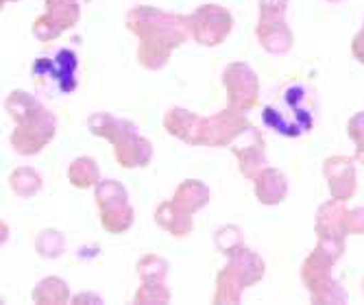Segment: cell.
I'll return each mask as SVG.
<instances>
[{
    "label": "cell",
    "mask_w": 364,
    "mask_h": 305,
    "mask_svg": "<svg viewBox=\"0 0 364 305\" xmlns=\"http://www.w3.org/2000/svg\"><path fill=\"white\" fill-rule=\"evenodd\" d=\"M127 28L140 40L138 61L146 70L164 68L173 50L192 38L188 18L149 5H138L127 14Z\"/></svg>",
    "instance_id": "6da1fadb"
},
{
    "label": "cell",
    "mask_w": 364,
    "mask_h": 305,
    "mask_svg": "<svg viewBox=\"0 0 364 305\" xmlns=\"http://www.w3.org/2000/svg\"><path fill=\"white\" fill-rule=\"evenodd\" d=\"M5 109L16 120V129L9 135V144L16 153L33 157L42 153L55 138V114L48 112L33 94L22 90L11 92L5 100Z\"/></svg>",
    "instance_id": "7a4b0ae2"
},
{
    "label": "cell",
    "mask_w": 364,
    "mask_h": 305,
    "mask_svg": "<svg viewBox=\"0 0 364 305\" xmlns=\"http://www.w3.org/2000/svg\"><path fill=\"white\" fill-rule=\"evenodd\" d=\"M87 129L114 146V157L122 168L149 166L153 157V144L138 133L134 122L114 118L105 112H96L87 118Z\"/></svg>",
    "instance_id": "3957f363"
},
{
    "label": "cell",
    "mask_w": 364,
    "mask_h": 305,
    "mask_svg": "<svg viewBox=\"0 0 364 305\" xmlns=\"http://www.w3.org/2000/svg\"><path fill=\"white\" fill-rule=\"evenodd\" d=\"M310 94L306 85H288L277 105H267L262 112V120L273 131L288 135V138H299L301 133H308L314 124L312 107H310Z\"/></svg>",
    "instance_id": "277c9868"
},
{
    "label": "cell",
    "mask_w": 364,
    "mask_h": 305,
    "mask_svg": "<svg viewBox=\"0 0 364 305\" xmlns=\"http://www.w3.org/2000/svg\"><path fill=\"white\" fill-rule=\"evenodd\" d=\"M336 262L318 247L306 257L301 266V282L310 292L312 303H347V290L332 277Z\"/></svg>",
    "instance_id": "5b68a950"
},
{
    "label": "cell",
    "mask_w": 364,
    "mask_h": 305,
    "mask_svg": "<svg viewBox=\"0 0 364 305\" xmlns=\"http://www.w3.org/2000/svg\"><path fill=\"white\" fill-rule=\"evenodd\" d=\"M96 205L101 212V225L109 233H127L136 220V212L129 203V192L120 181L103 179L94 188Z\"/></svg>",
    "instance_id": "8992f818"
},
{
    "label": "cell",
    "mask_w": 364,
    "mask_h": 305,
    "mask_svg": "<svg viewBox=\"0 0 364 305\" xmlns=\"http://www.w3.org/2000/svg\"><path fill=\"white\" fill-rule=\"evenodd\" d=\"M223 85L227 92V107L236 112H251L259 100V79L245 61H234L223 70Z\"/></svg>",
    "instance_id": "52a82bcc"
},
{
    "label": "cell",
    "mask_w": 364,
    "mask_h": 305,
    "mask_svg": "<svg viewBox=\"0 0 364 305\" xmlns=\"http://www.w3.org/2000/svg\"><path fill=\"white\" fill-rule=\"evenodd\" d=\"M188 24H190L192 40L196 44L212 48L229 38L231 28H234V16L225 7L210 3V5H201L192 16H188Z\"/></svg>",
    "instance_id": "ba28073f"
},
{
    "label": "cell",
    "mask_w": 364,
    "mask_h": 305,
    "mask_svg": "<svg viewBox=\"0 0 364 305\" xmlns=\"http://www.w3.org/2000/svg\"><path fill=\"white\" fill-rule=\"evenodd\" d=\"M81 18V7L77 0H46V14L33 24V36L40 42L57 40L63 31L73 28Z\"/></svg>",
    "instance_id": "9c48e42d"
},
{
    "label": "cell",
    "mask_w": 364,
    "mask_h": 305,
    "mask_svg": "<svg viewBox=\"0 0 364 305\" xmlns=\"http://www.w3.org/2000/svg\"><path fill=\"white\" fill-rule=\"evenodd\" d=\"M77 68H79V59L75 50L61 48L55 55V59L38 57L31 65V73L36 77V81L53 79L61 90V94H73L77 90Z\"/></svg>",
    "instance_id": "30bf717a"
},
{
    "label": "cell",
    "mask_w": 364,
    "mask_h": 305,
    "mask_svg": "<svg viewBox=\"0 0 364 305\" xmlns=\"http://www.w3.org/2000/svg\"><path fill=\"white\" fill-rule=\"evenodd\" d=\"M229 149L238 159V168H240L242 177H247L249 181H255V177L269 164L267 142H264L262 133L253 124H247V129L238 135L236 142L231 144Z\"/></svg>",
    "instance_id": "8fae6325"
},
{
    "label": "cell",
    "mask_w": 364,
    "mask_h": 305,
    "mask_svg": "<svg viewBox=\"0 0 364 305\" xmlns=\"http://www.w3.org/2000/svg\"><path fill=\"white\" fill-rule=\"evenodd\" d=\"M247 118L242 112H236V109H223L214 116H208L205 118V124H203V140H201V146H208V149H223V146H231L236 142L238 135L247 129Z\"/></svg>",
    "instance_id": "7c38bea8"
},
{
    "label": "cell",
    "mask_w": 364,
    "mask_h": 305,
    "mask_svg": "<svg viewBox=\"0 0 364 305\" xmlns=\"http://www.w3.org/2000/svg\"><path fill=\"white\" fill-rule=\"evenodd\" d=\"M323 175L327 179V188L332 198L349 200L358 192V175H355V164L351 157L345 155H332L323 164Z\"/></svg>",
    "instance_id": "4fadbf2b"
},
{
    "label": "cell",
    "mask_w": 364,
    "mask_h": 305,
    "mask_svg": "<svg viewBox=\"0 0 364 305\" xmlns=\"http://www.w3.org/2000/svg\"><path fill=\"white\" fill-rule=\"evenodd\" d=\"M203 124H205L203 116H198L183 107H173L166 112V116H164V129H166L173 138H177L190 146H201Z\"/></svg>",
    "instance_id": "5bb4252c"
},
{
    "label": "cell",
    "mask_w": 364,
    "mask_h": 305,
    "mask_svg": "<svg viewBox=\"0 0 364 305\" xmlns=\"http://www.w3.org/2000/svg\"><path fill=\"white\" fill-rule=\"evenodd\" d=\"M347 214L349 210L345 208V200L332 198L323 203L316 212V238L318 240H345L349 235L347 229Z\"/></svg>",
    "instance_id": "9a60e30c"
},
{
    "label": "cell",
    "mask_w": 364,
    "mask_h": 305,
    "mask_svg": "<svg viewBox=\"0 0 364 305\" xmlns=\"http://www.w3.org/2000/svg\"><path fill=\"white\" fill-rule=\"evenodd\" d=\"M255 38L264 50L275 57H284L294 44V36L286 20H259L255 26Z\"/></svg>",
    "instance_id": "2e32d148"
},
{
    "label": "cell",
    "mask_w": 364,
    "mask_h": 305,
    "mask_svg": "<svg viewBox=\"0 0 364 305\" xmlns=\"http://www.w3.org/2000/svg\"><path fill=\"white\" fill-rule=\"evenodd\" d=\"M255 198L262 205H279L288 196V177L277 168H264L253 181Z\"/></svg>",
    "instance_id": "e0dca14e"
},
{
    "label": "cell",
    "mask_w": 364,
    "mask_h": 305,
    "mask_svg": "<svg viewBox=\"0 0 364 305\" xmlns=\"http://www.w3.org/2000/svg\"><path fill=\"white\" fill-rule=\"evenodd\" d=\"M155 223H157L159 229H164L166 233L175 235V238H186V235H190L192 229H194L192 214L186 212L183 208H179L173 198L166 200V203H159V205H157Z\"/></svg>",
    "instance_id": "ac0fdd59"
},
{
    "label": "cell",
    "mask_w": 364,
    "mask_h": 305,
    "mask_svg": "<svg viewBox=\"0 0 364 305\" xmlns=\"http://www.w3.org/2000/svg\"><path fill=\"white\" fill-rule=\"evenodd\" d=\"M173 200L177 203L179 208H183L186 212L196 214L210 203V188L203 181H198V179H188V181L177 186Z\"/></svg>",
    "instance_id": "d6986e66"
},
{
    "label": "cell",
    "mask_w": 364,
    "mask_h": 305,
    "mask_svg": "<svg viewBox=\"0 0 364 305\" xmlns=\"http://www.w3.org/2000/svg\"><path fill=\"white\" fill-rule=\"evenodd\" d=\"M247 290V284L238 270L227 262V266L216 277V292L214 303H240L242 292Z\"/></svg>",
    "instance_id": "ffe728a7"
},
{
    "label": "cell",
    "mask_w": 364,
    "mask_h": 305,
    "mask_svg": "<svg viewBox=\"0 0 364 305\" xmlns=\"http://www.w3.org/2000/svg\"><path fill=\"white\" fill-rule=\"evenodd\" d=\"M229 264L234 266L238 273L242 275L247 288L253 286V284H257L264 277V268H267V266H264V259L257 253L249 251L247 247H240L238 251L231 253L229 255Z\"/></svg>",
    "instance_id": "44dd1931"
},
{
    "label": "cell",
    "mask_w": 364,
    "mask_h": 305,
    "mask_svg": "<svg viewBox=\"0 0 364 305\" xmlns=\"http://www.w3.org/2000/svg\"><path fill=\"white\" fill-rule=\"evenodd\" d=\"M33 301L36 303H44V305H57V303H68L70 299V290L68 284H65L61 277H44L36 288H33Z\"/></svg>",
    "instance_id": "7402d4cb"
},
{
    "label": "cell",
    "mask_w": 364,
    "mask_h": 305,
    "mask_svg": "<svg viewBox=\"0 0 364 305\" xmlns=\"http://www.w3.org/2000/svg\"><path fill=\"white\" fill-rule=\"evenodd\" d=\"M68 179L79 190L96 188L98 181H101V168L92 157H79L68 168Z\"/></svg>",
    "instance_id": "603a6c76"
},
{
    "label": "cell",
    "mask_w": 364,
    "mask_h": 305,
    "mask_svg": "<svg viewBox=\"0 0 364 305\" xmlns=\"http://www.w3.org/2000/svg\"><path fill=\"white\" fill-rule=\"evenodd\" d=\"M42 175L36 171V168H28V166H20L9 175V186L14 190L16 196L20 198H31L36 196L42 190Z\"/></svg>",
    "instance_id": "cb8c5ba5"
},
{
    "label": "cell",
    "mask_w": 364,
    "mask_h": 305,
    "mask_svg": "<svg viewBox=\"0 0 364 305\" xmlns=\"http://www.w3.org/2000/svg\"><path fill=\"white\" fill-rule=\"evenodd\" d=\"M36 251L46 257V259H55L59 255H63L65 251V238L59 229H44L40 231V235L36 238Z\"/></svg>",
    "instance_id": "d4e9b609"
},
{
    "label": "cell",
    "mask_w": 364,
    "mask_h": 305,
    "mask_svg": "<svg viewBox=\"0 0 364 305\" xmlns=\"http://www.w3.org/2000/svg\"><path fill=\"white\" fill-rule=\"evenodd\" d=\"M136 268H138V275L142 282H164L168 277V262L155 253L140 257Z\"/></svg>",
    "instance_id": "484cf974"
},
{
    "label": "cell",
    "mask_w": 364,
    "mask_h": 305,
    "mask_svg": "<svg viewBox=\"0 0 364 305\" xmlns=\"http://www.w3.org/2000/svg\"><path fill=\"white\" fill-rule=\"evenodd\" d=\"M214 245L220 253H225L227 257L238 251L240 247H245V235H242V229L236 227V225H225L216 231L214 235Z\"/></svg>",
    "instance_id": "4316f807"
},
{
    "label": "cell",
    "mask_w": 364,
    "mask_h": 305,
    "mask_svg": "<svg viewBox=\"0 0 364 305\" xmlns=\"http://www.w3.org/2000/svg\"><path fill=\"white\" fill-rule=\"evenodd\" d=\"M168 301H171V290L164 286V282H144L134 296V303H168Z\"/></svg>",
    "instance_id": "83f0119b"
},
{
    "label": "cell",
    "mask_w": 364,
    "mask_h": 305,
    "mask_svg": "<svg viewBox=\"0 0 364 305\" xmlns=\"http://www.w3.org/2000/svg\"><path fill=\"white\" fill-rule=\"evenodd\" d=\"M290 0H259V20H286Z\"/></svg>",
    "instance_id": "f1b7e54d"
},
{
    "label": "cell",
    "mask_w": 364,
    "mask_h": 305,
    "mask_svg": "<svg viewBox=\"0 0 364 305\" xmlns=\"http://www.w3.org/2000/svg\"><path fill=\"white\" fill-rule=\"evenodd\" d=\"M347 131H349L351 142L355 144V157L364 155V112L355 114V116L349 120Z\"/></svg>",
    "instance_id": "f546056e"
},
{
    "label": "cell",
    "mask_w": 364,
    "mask_h": 305,
    "mask_svg": "<svg viewBox=\"0 0 364 305\" xmlns=\"http://www.w3.org/2000/svg\"><path fill=\"white\" fill-rule=\"evenodd\" d=\"M347 229H349V233L364 235V208L349 210V214H347Z\"/></svg>",
    "instance_id": "4dcf8cb0"
},
{
    "label": "cell",
    "mask_w": 364,
    "mask_h": 305,
    "mask_svg": "<svg viewBox=\"0 0 364 305\" xmlns=\"http://www.w3.org/2000/svg\"><path fill=\"white\" fill-rule=\"evenodd\" d=\"M351 55L360 61V63H364V24H362V28L355 33L353 36V42H351Z\"/></svg>",
    "instance_id": "1f68e13d"
},
{
    "label": "cell",
    "mask_w": 364,
    "mask_h": 305,
    "mask_svg": "<svg viewBox=\"0 0 364 305\" xmlns=\"http://www.w3.org/2000/svg\"><path fill=\"white\" fill-rule=\"evenodd\" d=\"M103 299L98 296V294H94V292H83V294H77L75 299H73V303H101Z\"/></svg>",
    "instance_id": "d6a6232c"
},
{
    "label": "cell",
    "mask_w": 364,
    "mask_h": 305,
    "mask_svg": "<svg viewBox=\"0 0 364 305\" xmlns=\"http://www.w3.org/2000/svg\"><path fill=\"white\" fill-rule=\"evenodd\" d=\"M327 3H332V5H338V3H345V0H327Z\"/></svg>",
    "instance_id": "836d02e7"
},
{
    "label": "cell",
    "mask_w": 364,
    "mask_h": 305,
    "mask_svg": "<svg viewBox=\"0 0 364 305\" xmlns=\"http://www.w3.org/2000/svg\"><path fill=\"white\" fill-rule=\"evenodd\" d=\"M355 159H358L360 164H364V155H360V157H355Z\"/></svg>",
    "instance_id": "e575fe53"
},
{
    "label": "cell",
    "mask_w": 364,
    "mask_h": 305,
    "mask_svg": "<svg viewBox=\"0 0 364 305\" xmlns=\"http://www.w3.org/2000/svg\"><path fill=\"white\" fill-rule=\"evenodd\" d=\"M5 3H16V0H3V5H5Z\"/></svg>",
    "instance_id": "d590c367"
},
{
    "label": "cell",
    "mask_w": 364,
    "mask_h": 305,
    "mask_svg": "<svg viewBox=\"0 0 364 305\" xmlns=\"http://www.w3.org/2000/svg\"><path fill=\"white\" fill-rule=\"evenodd\" d=\"M362 292H364V279H362Z\"/></svg>",
    "instance_id": "8d00e7d4"
}]
</instances>
